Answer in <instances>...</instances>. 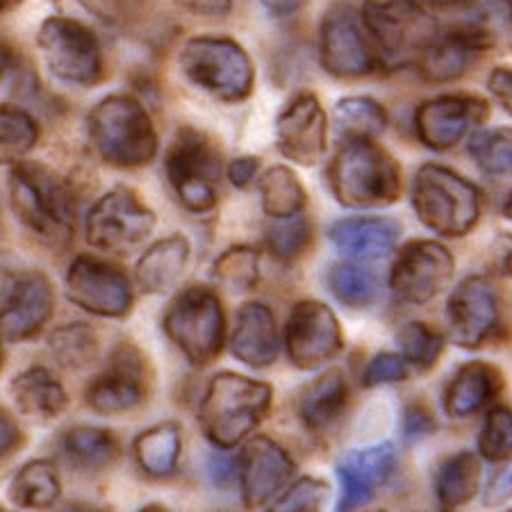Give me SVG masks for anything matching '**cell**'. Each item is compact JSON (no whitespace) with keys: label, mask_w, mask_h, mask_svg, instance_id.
Here are the masks:
<instances>
[{"label":"cell","mask_w":512,"mask_h":512,"mask_svg":"<svg viewBox=\"0 0 512 512\" xmlns=\"http://www.w3.org/2000/svg\"><path fill=\"white\" fill-rule=\"evenodd\" d=\"M162 328L194 367H208L226 344V312L208 287H187L169 303Z\"/></svg>","instance_id":"52a82bcc"},{"label":"cell","mask_w":512,"mask_h":512,"mask_svg":"<svg viewBox=\"0 0 512 512\" xmlns=\"http://www.w3.org/2000/svg\"><path fill=\"white\" fill-rule=\"evenodd\" d=\"M3 362H5V353H3V340H0V369H3Z\"/></svg>","instance_id":"680465c9"},{"label":"cell","mask_w":512,"mask_h":512,"mask_svg":"<svg viewBox=\"0 0 512 512\" xmlns=\"http://www.w3.org/2000/svg\"><path fill=\"white\" fill-rule=\"evenodd\" d=\"M214 278L233 292H249L260 280V253L251 246H230L214 262Z\"/></svg>","instance_id":"ab89813d"},{"label":"cell","mask_w":512,"mask_h":512,"mask_svg":"<svg viewBox=\"0 0 512 512\" xmlns=\"http://www.w3.org/2000/svg\"><path fill=\"white\" fill-rule=\"evenodd\" d=\"M37 46L48 71L71 85H96L105 76L103 46L92 28L76 19L51 16L41 23Z\"/></svg>","instance_id":"30bf717a"},{"label":"cell","mask_w":512,"mask_h":512,"mask_svg":"<svg viewBox=\"0 0 512 512\" xmlns=\"http://www.w3.org/2000/svg\"><path fill=\"white\" fill-rule=\"evenodd\" d=\"M62 449L82 469H105L119 458L117 437L96 426H76L66 431Z\"/></svg>","instance_id":"836d02e7"},{"label":"cell","mask_w":512,"mask_h":512,"mask_svg":"<svg viewBox=\"0 0 512 512\" xmlns=\"http://www.w3.org/2000/svg\"><path fill=\"white\" fill-rule=\"evenodd\" d=\"M260 3L267 7L269 12H274L278 16H287V14L299 12L308 0H260Z\"/></svg>","instance_id":"db71d44e"},{"label":"cell","mask_w":512,"mask_h":512,"mask_svg":"<svg viewBox=\"0 0 512 512\" xmlns=\"http://www.w3.org/2000/svg\"><path fill=\"white\" fill-rule=\"evenodd\" d=\"M401 237V224L387 217L340 219L328 228V239L346 258L376 262L390 255Z\"/></svg>","instance_id":"cb8c5ba5"},{"label":"cell","mask_w":512,"mask_h":512,"mask_svg":"<svg viewBox=\"0 0 512 512\" xmlns=\"http://www.w3.org/2000/svg\"><path fill=\"white\" fill-rule=\"evenodd\" d=\"M23 442H26V435H23L21 426L16 424L10 412L0 408V460L10 458L12 453L19 451Z\"/></svg>","instance_id":"7dc6e473"},{"label":"cell","mask_w":512,"mask_h":512,"mask_svg":"<svg viewBox=\"0 0 512 512\" xmlns=\"http://www.w3.org/2000/svg\"><path fill=\"white\" fill-rule=\"evenodd\" d=\"M328 185L346 208H390L401 196V167L374 139L349 137L330 162Z\"/></svg>","instance_id":"7a4b0ae2"},{"label":"cell","mask_w":512,"mask_h":512,"mask_svg":"<svg viewBox=\"0 0 512 512\" xmlns=\"http://www.w3.org/2000/svg\"><path fill=\"white\" fill-rule=\"evenodd\" d=\"M12 210L39 242L69 249L76 235V205L69 185L41 162H14L10 173Z\"/></svg>","instance_id":"6da1fadb"},{"label":"cell","mask_w":512,"mask_h":512,"mask_svg":"<svg viewBox=\"0 0 512 512\" xmlns=\"http://www.w3.org/2000/svg\"><path fill=\"white\" fill-rule=\"evenodd\" d=\"M66 299L96 317L123 319L130 315L135 292L119 267L94 255H78L66 271Z\"/></svg>","instance_id":"7c38bea8"},{"label":"cell","mask_w":512,"mask_h":512,"mask_svg":"<svg viewBox=\"0 0 512 512\" xmlns=\"http://www.w3.org/2000/svg\"><path fill=\"white\" fill-rule=\"evenodd\" d=\"M410 376V365L399 353H378L369 360V365L362 374V385L381 387L390 383H403Z\"/></svg>","instance_id":"f6af8a7d"},{"label":"cell","mask_w":512,"mask_h":512,"mask_svg":"<svg viewBox=\"0 0 512 512\" xmlns=\"http://www.w3.org/2000/svg\"><path fill=\"white\" fill-rule=\"evenodd\" d=\"M39 142V126L26 110L0 105V164H14Z\"/></svg>","instance_id":"d590c367"},{"label":"cell","mask_w":512,"mask_h":512,"mask_svg":"<svg viewBox=\"0 0 512 512\" xmlns=\"http://www.w3.org/2000/svg\"><path fill=\"white\" fill-rule=\"evenodd\" d=\"M132 451L146 476L169 478L176 474L180 453H183V428L178 421H162L146 428L137 435Z\"/></svg>","instance_id":"f546056e"},{"label":"cell","mask_w":512,"mask_h":512,"mask_svg":"<svg viewBox=\"0 0 512 512\" xmlns=\"http://www.w3.org/2000/svg\"><path fill=\"white\" fill-rule=\"evenodd\" d=\"M412 205L421 224L444 237L472 233L483 214V194L472 180L442 164H424L412 185Z\"/></svg>","instance_id":"5b68a950"},{"label":"cell","mask_w":512,"mask_h":512,"mask_svg":"<svg viewBox=\"0 0 512 512\" xmlns=\"http://www.w3.org/2000/svg\"><path fill=\"white\" fill-rule=\"evenodd\" d=\"M276 144L283 158L315 167L328 151V117L310 92L294 96L276 119Z\"/></svg>","instance_id":"d6986e66"},{"label":"cell","mask_w":512,"mask_h":512,"mask_svg":"<svg viewBox=\"0 0 512 512\" xmlns=\"http://www.w3.org/2000/svg\"><path fill=\"white\" fill-rule=\"evenodd\" d=\"M208 472L217 485H228L237 476V460L226 456H212L208 462Z\"/></svg>","instance_id":"f5cc1de1"},{"label":"cell","mask_w":512,"mask_h":512,"mask_svg":"<svg viewBox=\"0 0 512 512\" xmlns=\"http://www.w3.org/2000/svg\"><path fill=\"white\" fill-rule=\"evenodd\" d=\"M23 3H26V0H0V16L19 10Z\"/></svg>","instance_id":"9f6ffc18"},{"label":"cell","mask_w":512,"mask_h":512,"mask_svg":"<svg viewBox=\"0 0 512 512\" xmlns=\"http://www.w3.org/2000/svg\"><path fill=\"white\" fill-rule=\"evenodd\" d=\"M276 221L278 224L267 228V235H264L267 249L280 262H294L296 258H301L312 242L310 219L303 212H299L294 217Z\"/></svg>","instance_id":"b9f144b4"},{"label":"cell","mask_w":512,"mask_h":512,"mask_svg":"<svg viewBox=\"0 0 512 512\" xmlns=\"http://www.w3.org/2000/svg\"><path fill=\"white\" fill-rule=\"evenodd\" d=\"M510 499V469H501V472L492 478L490 487H487V506H503Z\"/></svg>","instance_id":"816d5d0a"},{"label":"cell","mask_w":512,"mask_h":512,"mask_svg":"<svg viewBox=\"0 0 512 512\" xmlns=\"http://www.w3.org/2000/svg\"><path fill=\"white\" fill-rule=\"evenodd\" d=\"M287 358L296 369L312 371L324 367L344 351L340 319L326 303L299 301L285 324Z\"/></svg>","instance_id":"5bb4252c"},{"label":"cell","mask_w":512,"mask_h":512,"mask_svg":"<svg viewBox=\"0 0 512 512\" xmlns=\"http://www.w3.org/2000/svg\"><path fill=\"white\" fill-rule=\"evenodd\" d=\"M467 148L478 169L487 176H506V173H510L512 146L508 128L474 130Z\"/></svg>","instance_id":"60d3db41"},{"label":"cell","mask_w":512,"mask_h":512,"mask_svg":"<svg viewBox=\"0 0 512 512\" xmlns=\"http://www.w3.org/2000/svg\"><path fill=\"white\" fill-rule=\"evenodd\" d=\"M274 387L249 376L221 371L210 381L198 408V424L219 449L244 442L271 412Z\"/></svg>","instance_id":"3957f363"},{"label":"cell","mask_w":512,"mask_h":512,"mask_svg":"<svg viewBox=\"0 0 512 512\" xmlns=\"http://www.w3.org/2000/svg\"><path fill=\"white\" fill-rule=\"evenodd\" d=\"M180 66L196 87L224 103H242L253 94L255 66L235 39H189L180 53Z\"/></svg>","instance_id":"ba28073f"},{"label":"cell","mask_w":512,"mask_h":512,"mask_svg":"<svg viewBox=\"0 0 512 512\" xmlns=\"http://www.w3.org/2000/svg\"><path fill=\"white\" fill-rule=\"evenodd\" d=\"M481 487V462L472 451L444 458L435 472V494L442 508H460L476 497Z\"/></svg>","instance_id":"4dcf8cb0"},{"label":"cell","mask_w":512,"mask_h":512,"mask_svg":"<svg viewBox=\"0 0 512 512\" xmlns=\"http://www.w3.org/2000/svg\"><path fill=\"white\" fill-rule=\"evenodd\" d=\"M487 87H490L492 96L501 103L503 110L510 112V107H512V73H510V69H506V66L494 69L490 80H487Z\"/></svg>","instance_id":"f907efd6"},{"label":"cell","mask_w":512,"mask_h":512,"mask_svg":"<svg viewBox=\"0 0 512 512\" xmlns=\"http://www.w3.org/2000/svg\"><path fill=\"white\" fill-rule=\"evenodd\" d=\"M321 66L335 78H362L378 66L374 46L351 5H337L321 23Z\"/></svg>","instance_id":"9a60e30c"},{"label":"cell","mask_w":512,"mask_h":512,"mask_svg":"<svg viewBox=\"0 0 512 512\" xmlns=\"http://www.w3.org/2000/svg\"><path fill=\"white\" fill-rule=\"evenodd\" d=\"M492 46V32L478 26L437 30L419 53L415 66L428 82H451L465 76L469 66Z\"/></svg>","instance_id":"7402d4cb"},{"label":"cell","mask_w":512,"mask_h":512,"mask_svg":"<svg viewBox=\"0 0 512 512\" xmlns=\"http://www.w3.org/2000/svg\"><path fill=\"white\" fill-rule=\"evenodd\" d=\"M16 410L39 424L60 419L69 408V394L46 367H30L12 381Z\"/></svg>","instance_id":"83f0119b"},{"label":"cell","mask_w":512,"mask_h":512,"mask_svg":"<svg viewBox=\"0 0 512 512\" xmlns=\"http://www.w3.org/2000/svg\"><path fill=\"white\" fill-rule=\"evenodd\" d=\"M221 153L217 144L196 128L178 130L164 167L178 201L189 212L205 214L217 208V183L221 176Z\"/></svg>","instance_id":"9c48e42d"},{"label":"cell","mask_w":512,"mask_h":512,"mask_svg":"<svg viewBox=\"0 0 512 512\" xmlns=\"http://www.w3.org/2000/svg\"><path fill=\"white\" fill-rule=\"evenodd\" d=\"M401 346V355L410 367H415L419 374L431 371L444 351V337L440 330L431 328L424 321H408L403 324L396 335Z\"/></svg>","instance_id":"f35d334b"},{"label":"cell","mask_w":512,"mask_h":512,"mask_svg":"<svg viewBox=\"0 0 512 512\" xmlns=\"http://www.w3.org/2000/svg\"><path fill=\"white\" fill-rule=\"evenodd\" d=\"M396 469V449L392 442L371 444V447L353 449L337 462V478L342 485L340 508L358 510L376 499L378 490L390 483Z\"/></svg>","instance_id":"603a6c76"},{"label":"cell","mask_w":512,"mask_h":512,"mask_svg":"<svg viewBox=\"0 0 512 512\" xmlns=\"http://www.w3.org/2000/svg\"><path fill=\"white\" fill-rule=\"evenodd\" d=\"M296 474V462L267 435H255L237 458V476L246 508H262L285 490Z\"/></svg>","instance_id":"ac0fdd59"},{"label":"cell","mask_w":512,"mask_h":512,"mask_svg":"<svg viewBox=\"0 0 512 512\" xmlns=\"http://www.w3.org/2000/svg\"><path fill=\"white\" fill-rule=\"evenodd\" d=\"M48 346L53 355L66 369H85L92 367L101 353V342H98L96 330L89 324H64L55 328L48 335Z\"/></svg>","instance_id":"e575fe53"},{"label":"cell","mask_w":512,"mask_h":512,"mask_svg":"<svg viewBox=\"0 0 512 512\" xmlns=\"http://www.w3.org/2000/svg\"><path fill=\"white\" fill-rule=\"evenodd\" d=\"M14 64V55L10 48H7L5 44H0V78L5 76L7 71H10V66Z\"/></svg>","instance_id":"11a10c76"},{"label":"cell","mask_w":512,"mask_h":512,"mask_svg":"<svg viewBox=\"0 0 512 512\" xmlns=\"http://www.w3.org/2000/svg\"><path fill=\"white\" fill-rule=\"evenodd\" d=\"M360 21L385 69L415 64L437 32L435 19L417 0H369Z\"/></svg>","instance_id":"8992f818"},{"label":"cell","mask_w":512,"mask_h":512,"mask_svg":"<svg viewBox=\"0 0 512 512\" xmlns=\"http://www.w3.org/2000/svg\"><path fill=\"white\" fill-rule=\"evenodd\" d=\"M330 494V487L321 478L305 476L299 481L287 485L285 492L274 501V508L278 512H315L321 510Z\"/></svg>","instance_id":"ee69618b"},{"label":"cell","mask_w":512,"mask_h":512,"mask_svg":"<svg viewBox=\"0 0 512 512\" xmlns=\"http://www.w3.org/2000/svg\"><path fill=\"white\" fill-rule=\"evenodd\" d=\"M478 451L490 462H503L512 453V417L508 408L487 412L483 431L478 435Z\"/></svg>","instance_id":"7bdbcfd3"},{"label":"cell","mask_w":512,"mask_h":512,"mask_svg":"<svg viewBox=\"0 0 512 512\" xmlns=\"http://www.w3.org/2000/svg\"><path fill=\"white\" fill-rule=\"evenodd\" d=\"M326 283L335 299L344 305H351V308H367L378 296V278L374 271L353 262L333 264Z\"/></svg>","instance_id":"8d00e7d4"},{"label":"cell","mask_w":512,"mask_h":512,"mask_svg":"<svg viewBox=\"0 0 512 512\" xmlns=\"http://www.w3.org/2000/svg\"><path fill=\"white\" fill-rule=\"evenodd\" d=\"M426 3H431L435 7H453V5L462 3V0H426Z\"/></svg>","instance_id":"6f0895ef"},{"label":"cell","mask_w":512,"mask_h":512,"mask_svg":"<svg viewBox=\"0 0 512 512\" xmlns=\"http://www.w3.org/2000/svg\"><path fill=\"white\" fill-rule=\"evenodd\" d=\"M60 494V476L53 462L48 460L28 462L10 485V501L19 508H51Z\"/></svg>","instance_id":"1f68e13d"},{"label":"cell","mask_w":512,"mask_h":512,"mask_svg":"<svg viewBox=\"0 0 512 512\" xmlns=\"http://www.w3.org/2000/svg\"><path fill=\"white\" fill-rule=\"evenodd\" d=\"M192 246L185 235H169L148 246L137 262V283L146 294H167L187 271Z\"/></svg>","instance_id":"4316f807"},{"label":"cell","mask_w":512,"mask_h":512,"mask_svg":"<svg viewBox=\"0 0 512 512\" xmlns=\"http://www.w3.org/2000/svg\"><path fill=\"white\" fill-rule=\"evenodd\" d=\"M349 403V383L340 369H330L319 376L299 403V415L312 433H324L342 419Z\"/></svg>","instance_id":"f1b7e54d"},{"label":"cell","mask_w":512,"mask_h":512,"mask_svg":"<svg viewBox=\"0 0 512 512\" xmlns=\"http://www.w3.org/2000/svg\"><path fill=\"white\" fill-rule=\"evenodd\" d=\"M503 387L501 371L490 362L474 360L462 365L444 390V410L449 417H474L490 403L497 401Z\"/></svg>","instance_id":"484cf974"},{"label":"cell","mask_w":512,"mask_h":512,"mask_svg":"<svg viewBox=\"0 0 512 512\" xmlns=\"http://www.w3.org/2000/svg\"><path fill=\"white\" fill-rule=\"evenodd\" d=\"M260 196L262 208L271 219L294 217L308 205V192L301 185L299 176L283 164L264 173L260 180Z\"/></svg>","instance_id":"d6a6232c"},{"label":"cell","mask_w":512,"mask_h":512,"mask_svg":"<svg viewBox=\"0 0 512 512\" xmlns=\"http://www.w3.org/2000/svg\"><path fill=\"white\" fill-rule=\"evenodd\" d=\"M176 3L187 12L210 19H224L233 12V0H176Z\"/></svg>","instance_id":"681fc988"},{"label":"cell","mask_w":512,"mask_h":512,"mask_svg":"<svg viewBox=\"0 0 512 512\" xmlns=\"http://www.w3.org/2000/svg\"><path fill=\"white\" fill-rule=\"evenodd\" d=\"M55 310L51 280L41 271H26L14 280L0 310V340L26 342L41 333Z\"/></svg>","instance_id":"44dd1931"},{"label":"cell","mask_w":512,"mask_h":512,"mask_svg":"<svg viewBox=\"0 0 512 512\" xmlns=\"http://www.w3.org/2000/svg\"><path fill=\"white\" fill-rule=\"evenodd\" d=\"M230 351L253 369L271 367L280 353L276 317L264 303H246L239 308L235 330L230 335Z\"/></svg>","instance_id":"d4e9b609"},{"label":"cell","mask_w":512,"mask_h":512,"mask_svg":"<svg viewBox=\"0 0 512 512\" xmlns=\"http://www.w3.org/2000/svg\"><path fill=\"white\" fill-rule=\"evenodd\" d=\"M87 132L94 151L112 167H146L158 155V132L135 96L114 94L103 98L89 112Z\"/></svg>","instance_id":"277c9868"},{"label":"cell","mask_w":512,"mask_h":512,"mask_svg":"<svg viewBox=\"0 0 512 512\" xmlns=\"http://www.w3.org/2000/svg\"><path fill=\"white\" fill-rule=\"evenodd\" d=\"M148 367L144 353L132 342H121L110 358V369L87 387L85 401L98 415H123L146 401Z\"/></svg>","instance_id":"e0dca14e"},{"label":"cell","mask_w":512,"mask_h":512,"mask_svg":"<svg viewBox=\"0 0 512 512\" xmlns=\"http://www.w3.org/2000/svg\"><path fill=\"white\" fill-rule=\"evenodd\" d=\"M335 119L346 137H369L383 135L387 128L385 107L369 96H349L335 105Z\"/></svg>","instance_id":"74e56055"},{"label":"cell","mask_w":512,"mask_h":512,"mask_svg":"<svg viewBox=\"0 0 512 512\" xmlns=\"http://www.w3.org/2000/svg\"><path fill=\"white\" fill-rule=\"evenodd\" d=\"M437 428L435 415L431 408L424 406V403H412L406 410V421H403V435H406V442H419L424 437L431 435Z\"/></svg>","instance_id":"bcb514c9"},{"label":"cell","mask_w":512,"mask_h":512,"mask_svg":"<svg viewBox=\"0 0 512 512\" xmlns=\"http://www.w3.org/2000/svg\"><path fill=\"white\" fill-rule=\"evenodd\" d=\"M456 274V260L447 246L435 239H417L403 246L396 255L390 274V287L396 299L424 305L440 296Z\"/></svg>","instance_id":"4fadbf2b"},{"label":"cell","mask_w":512,"mask_h":512,"mask_svg":"<svg viewBox=\"0 0 512 512\" xmlns=\"http://www.w3.org/2000/svg\"><path fill=\"white\" fill-rule=\"evenodd\" d=\"M449 337L460 349H481L501 321L499 289L483 274L469 276L453 289L447 303Z\"/></svg>","instance_id":"2e32d148"},{"label":"cell","mask_w":512,"mask_h":512,"mask_svg":"<svg viewBox=\"0 0 512 512\" xmlns=\"http://www.w3.org/2000/svg\"><path fill=\"white\" fill-rule=\"evenodd\" d=\"M155 212L130 187H114L87 214V242L98 251L126 253L151 237Z\"/></svg>","instance_id":"8fae6325"},{"label":"cell","mask_w":512,"mask_h":512,"mask_svg":"<svg viewBox=\"0 0 512 512\" xmlns=\"http://www.w3.org/2000/svg\"><path fill=\"white\" fill-rule=\"evenodd\" d=\"M490 119V103L478 96H440L424 103L415 114L421 144L431 151H449L469 130Z\"/></svg>","instance_id":"ffe728a7"},{"label":"cell","mask_w":512,"mask_h":512,"mask_svg":"<svg viewBox=\"0 0 512 512\" xmlns=\"http://www.w3.org/2000/svg\"><path fill=\"white\" fill-rule=\"evenodd\" d=\"M260 171V158H253V155H244V158H237L228 164V180L230 185L237 189L249 187L255 176Z\"/></svg>","instance_id":"c3c4849f"}]
</instances>
